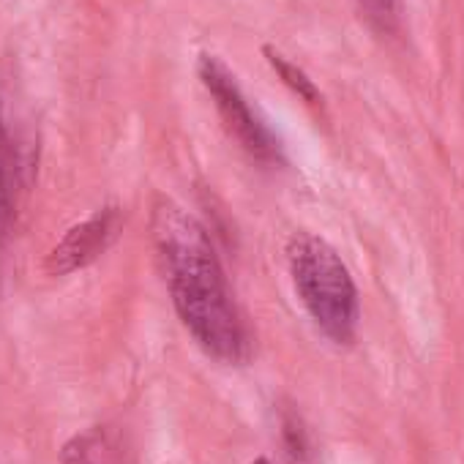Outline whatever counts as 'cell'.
<instances>
[{"label":"cell","mask_w":464,"mask_h":464,"mask_svg":"<svg viewBox=\"0 0 464 464\" xmlns=\"http://www.w3.org/2000/svg\"><path fill=\"white\" fill-rule=\"evenodd\" d=\"M153 238L183 325L216 361L241 363L249 355L246 331L205 227L164 202L153 216Z\"/></svg>","instance_id":"1"},{"label":"cell","mask_w":464,"mask_h":464,"mask_svg":"<svg viewBox=\"0 0 464 464\" xmlns=\"http://www.w3.org/2000/svg\"><path fill=\"white\" fill-rule=\"evenodd\" d=\"M287 260L295 293L317 328L336 344H347L358 328V293L336 249L312 232H295Z\"/></svg>","instance_id":"2"},{"label":"cell","mask_w":464,"mask_h":464,"mask_svg":"<svg viewBox=\"0 0 464 464\" xmlns=\"http://www.w3.org/2000/svg\"><path fill=\"white\" fill-rule=\"evenodd\" d=\"M197 74H199L205 91L210 93V99H213L229 137H236L238 145L249 156H255L257 161H266V164L282 161L279 137L257 115V110H252L249 99L244 96L241 85L236 82V74H232L216 55H208V53L199 55Z\"/></svg>","instance_id":"3"},{"label":"cell","mask_w":464,"mask_h":464,"mask_svg":"<svg viewBox=\"0 0 464 464\" xmlns=\"http://www.w3.org/2000/svg\"><path fill=\"white\" fill-rule=\"evenodd\" d=\"M121 224L123 221H121L118 208H104L96 216H91L88 221L72 227L58 241V246L47 255V271L53 276H66V274H74V271L91 266L118 238Z\"/></svg>","instance_id":"4"},{"label":"cell","mask_w":464,"mask_h":464,"mask_svg":"<svg viewBox=\"0 0 464 464\" xmlns=\"http://www.w3.org/2000/svg\"><path fill=\"white\" fill-rule=\"evenodd\" d=\"M61 464H118L115 442L102 426H93L66 442Z\"/></svg>","instance_id":"5"},{"label":"cell","mask_w":464,"mask_h":464,"mask_svg":"<svg viewBox=\"0 0 464 464\" xmlns=\"http://www.w3.org/2000/svg\"><path fill=\"white\" fill-rule=\"evenodd\" d=\"M263 53H266V61L271 63V69L279 74V80H282L295 96H301V99L309 102V104L320 102V91H317L314 80H312L304 69H298L295 63H290V61H287L282 53H276L274 47H266Z\"/></svg>","instance_id":"6"},{"label":"cell","mask_w":464,"mask_h":464,"mask_svg":"<svg viewBox=\"0 0 464 464\" xmlns=\"http://www.w3.org/2000/svg\"><path fill=\"white\" fill-rule=\"evenodd\" d=\"M12 175H14V153L4 121V107H0V238L12 218Z\"/></svg>","instance_id":"7"},{"label":"cell","mask_w":464,"mask_h":464,"mask_svg":"<svg viewBox=\"0 0 464 464\" xmlns=\"http://www.w3.org/2000/svg\"><path fill=\"white\" fill-rule=\"evenodd\" d=\"M361 12L380 34H393L399 25V0H358Z\"/></svg>","instance_id":"8"},{"label":"cell","mask_w":464,"mask_h":464,"mask_svg":"<svg viewBox=\"0 0 464 464\" xmlns=\"http://www.w3.org/2000/svg\"><path fill=\"white\" fill-rule=\"evenodd\" d=\"M285 437H287V445H290V453L293 456H306V434H304V429L295 423V420H285Z\"/></svg>","instance_id":"9"},{"label":"cell","mask_w":464,"mask_h":464,"mask_svg":"<svg viewBox=\"0 0 464 464\" xmlns=\"http://www.w3.org/2000/svg\"><path fill=\"white\" fill-rule=\"evenodd\" d=\"M255 464H268V461H266V459H257V461H255Z\"/></svg>","instance_id":"10"}]
</instances>
